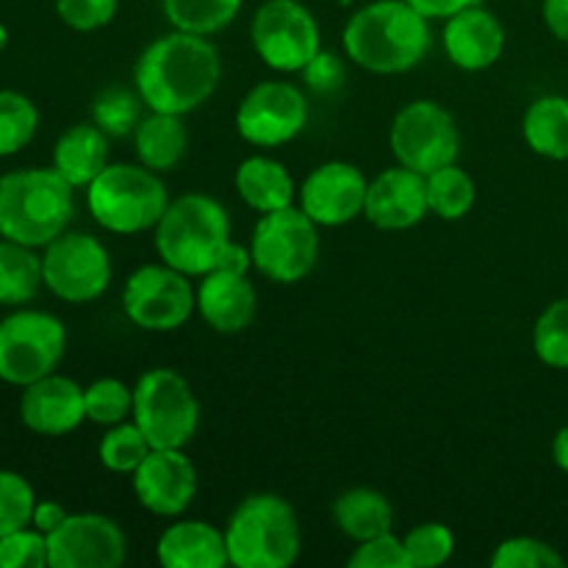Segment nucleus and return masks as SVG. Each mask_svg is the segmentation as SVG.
<instances>
[{"instance_id": "nucleus-47", "label": "nucleus", "mask_w": 568, "mask_h": 568, "mask_svg": "<svg viewBox=\"0 0 568 568\" xmlns=\"http://www.w3.org/2000/svg\"><path fill=\"white\" fill-rule=\"evenodd\" d=\"M6 44H9V31H6V26L0 22V53L6 50Z\"/></svg>"}, {"instance_id": "nucleus-41", "label": "nucleus", "mask_w": 568, "mask_h": 568, "mask_svg": "<svg viewBox=\"0 0 568 568\" xmlns=\"http://www.w3.org/2000/svg\"><path fill=\"white\" fill-rule=\"evenodd\" d=\"M347 564L349 568H410V558L403 538L386 532V536L361 541Z\"/></svg>"}, {"instance_id": "nucleus-24", "label": "nucleus", "mask_w": 568, "mask_h": 568, "mask_svg": "<svg viewBox=\"0 0 568 568\" xmlns=\"http://www.w3.org/2000/svg\"><path fill=\"white\" fill-rule=\"evenodd\" d=\"M236 192L258 214L286 209L297 200V186L281 161L270 155H250L236 166Z\"/></svg>"}, {"instance_id": "nucleus-3", "label": "nucleus", "mask_w": 568, "mask_h": 568, "mask_svg": "<svg viewBox=\"0 0 568 568\" xmlns=\"http://www.w3.org/2000/svg\"><path fill=\"white\" fill-rule=\"evenodd\" d=\"M75 189L53 166H26L0 175V239L48 247L70 227Z\"/></svg>"}, {"instance_id": "nucleus-15", "label": "nucleus", "mask_w": 568, "mask_h": 568, "mask_svg": "<svg viewBox=\"0 0 568 568\" xmlns=\"http://www.w3.org/2000/svg\"><path fill=\"white\" fill-rule=\"evenodd\" d=\"M125 558V532L103 514H70L48 536L50 568H120Z\"/></svg>"}, {"instance_id": "nucleus-8", "label": "nucleus", "mask_w": 568, "mask_h": 568, "mask_svg": "<svg viewBox=\"0 0 568 568\" xmlns=\"http://www.w3.org/2000/svg\"><path fill=\"white\" fill-rule=\"evenodd\" d=\"M300 205L261 214L250 239L253 266L272 283H300L320 258V231Z\"/></svg>"}, {"instance_id": "nucleus-16", "label": "nucleus", "mask_w": 568, "mask_h": 568, "mask_svg": "<svg viewBox=\"0 0 568 568\" xmlns=\"http://www.w3.org/2000/svg\"><path fill=\"white\" fill-rule=\"evenodd\" d=\"M369 181L349 161H325L300 186V209L322 227H342L364 216Z\"/></svg>"}, {"instance_id": "nucleus-38", "label": "nucleus", "mask_w": 568, "mask_h": 568, "mask_svg": "<svg viewBox=\"0 0 568 568\" xmlns=\"http://www.w3.org/2000/svg\"><path fill=\"white\" fill-rule=\"evenodd\" d=\"M410 568L444 566L455 552V532L442 521H425L403 538Z\"/></svg>"}, {"instance_id": "nucleus-23", "label": "nucleus", "mask_w": 568, "mask_h": 568, "mask_svg": "<svg viewBox=\"0 0 568 568\" xmlns=\"http://www.w3.org/2000/svg\"><path fill=\"white\" fill-rule=\"evenodd\" d=\"M109 139L94 122L67 128L53 148V170L72 189H87L109 166Z\"/></svg>"}, {"instance_id": "nucleus-39", "label": "nucleus", "mask_w": 568, "mask_h": 568, "mask_svg": "<svg viewBox=\"0 0 568 568\" xmlns=\"http://www.w3.org/2000/svg\"><path fill=\"white\" fill-rule=\"evenodd\" d=\"M48 560V536L37 527H22L0 538V568H44Z\"/></svg>"}, {"instance_id": "nucleus-36", "label": "nucleus", "mask_w": 568, "mask_h": 568, "mask_svg": "<svg viewBox=\"0 0 568 568\" xmlns=\"http://www.w3.org/2000/svg\"><path fill=\"white\" fill-rule=\"evenodd\" d=\"M33 508H37V494L31 483L17 471L0 469V538L31 527Z\"/></svg>"}, {"instance_id": "nucleus-5", "label": "nucleus", "mask_w": 568, "mask_h": 568, "mask_svg": "<svg viewBox=\"0 0 568 568\" xmlns=\"http://www.w3.org/2000/svg\"><path fill=\"white\" fill-rule=\"evenodd\" d=\"M225 541L231 566L288 568L303 547L297 510L281 494H250L227 519Z\"/></svg>"}, {"instance_id": "nucleus-35", "label": "nucleus", "mask_w": 568, "mask_h": 568, "mask_svg": "<svg viewBox=\"0 0 568 568\" xmlns=\"http://www.w3.org/2000/svg\"><path fill=\"white\" fill-rule=\"evenodd\" d=\"M133 414V388L116 377H100L87 386V419L94 425L114 427Z\"/></svg>"}, {"instance_id": "nucleus-40", "label": "nucleus", "mask_w": 568, "mask_h": 568, "mask_svg": "<svg viewBox=\"0 0 568 568\" xmlns=\"http://www.w3.org/2000/svg\"><path fill=\"white\" fill-rule=\"evenodd\" d=\"M120 0H55V14L72 31H98L114 20Z\"/></svg>"}, {"instance_id": "nucleus-37", "label": "nucleus", "mask_w": 568, "mask_h": 568, "mask_svg": "<svg viewBox=\"0 0 568 568\" xmlns=\"http://www.w3.org/2000/svg\"><path fill=\"white\" fill-rule=\"evenodd\" d=\"M494 568H564L566 560L552 544L532 536L505 538L491 555Z\"/></svg>"}, {"instance_id": "nucleus-18", "label": "nucleus", "mask_w": 568, "mask_h": 568, "mask_svg": "<svg viewBox=\"0 0 568 568\" xmlns=\"http://www.w3.org/2000/svg\"><path fill=\"white\" fill-rule=\"evenodd\" d=\"M20 419L37 436H67L87 422V388L53 372L22 388Z\"/></svg>"}, {"instance_id": "nucleus-25", "label": "nucleus", "mask_w": 568, "mask_h": 568, "mask_svg": "<svg viewBox=\"0 0 568 568\" xmlns=\"http://www.w3.org/2000/svg\"><path fill=\"white\" fill-rule=\"evenodd\" d=\"M333 521L349 541H369L394 530V505L375 488H349L333 503Z\"/></svg>"}, {"instance_id": "nucleus-2", "label": "nucleus", "mask_w": 568, "mask_h": 568, "mask_svg": "<svg viewBox=\"0 0 568 568\" xmlns=\"http://www.w3.org/2000/svg\"><path fill=\"white\" fill-rule=\"evenodd\" d=\"M430 20L408 0H372L347 20L344 53L377 75L414 70L430 50Z\"/></svg>"}, {"instance_id": "nucleus-31", "label": "nucleus", "mask_w": 568, "mask_h": 568, "mask_svg": "<svg viewBox=\"0 0 568 568\" xmlns=\"http://www.w3.org/2000/svg\"><path fill=\"white\" fill-rule=\"evenodd\" d=\"M39 128V109L14 89H0V159L31 144Z\"/></svg>"}, {"instance_id": "nucleus-14", "label": "nucleus", "mask_w": 568, "mask_h": 568, "mask_svg": "<svg viewBox=\"0 0 568 568\" xmlns=\"http://www.w3.org/2000/svg\"><path fill=\"white\" fill-rule=\"evenodd\" d=\"M308 98L288 81H261L236 109V131L255 148H281L308 125Z\"/></svg>"}, {"instance_id": "nucleus-9", "label": "nucleus", "mask_w": 568, "mask_h": 568, "mask_svg": "<svg viewBox=\"0 0 568 568\" xmlns=\"http://www.w3.org/2000/svg\"><path fill=\"white\" fill-rule=\"evenodd\" d=\"M67 353V331L48 311L20 308L0 320V381L31 386L59 369Z\"/></svg>"}, {"instance_id": "nucleus-20", "label": "nucleus", "mask_w": 568, "mask_h": 568, "mask_svg": "<svg viewBox=\"0 0 568 568\" xmlns=\"http://www.w3.org/2000/svg\"><path fill=\"white\" fill-rule=\"evenodd\" d=\"M444 50L458 70L480 72L497 64L505 53V28L494 11L480 3L466 6L444 20Z\"/></svg>"}, {"instance_id": "nucleus-10", "label": "nucleus", "mask_w": 568, "mask_h": 568, "mask_svg": "<svg viewBox=\"0 0 568 568\" xmlns=\"http://www.w3.org/2000/svg\"><path fill=\"white\" fill-rule=\"evenodd\" d=\"M122 311L142 331L172 333L197 311V288L192 277L164 261L144 264L122 286Z\"/></svg>"}, {"instance_id": "nucleus-32", "label": "nucleus", "mask_w": 568, "mask_h": 568, "mask_svg": "<svg viewBox=\"0 0 568 568\" xmlns=\"http://www.w3.org/2000/svg\"><path fill=\"white\" fill-rule=\"evenodd\" d=\"M150 449L153 447H150L148 436L131 419L105 430V436L98 444V458L103 469L114 471V475H133L150 455Z\"/></svg>"}, {"instance_id": "nucleus-12", "label": "nucleus", "mask_w": 568, "mask_h": 568, "mask_svg": "<svg viewBox=\"0 0 568 568\" xmlns=\"http://www.w3.org/2000/svg\"><path fill=\"white\" fill-rule=\"evenodd\" d=\"M250 39L270 70L303 72L322 50L320 22L300 0H266L250 22Z\"/></svg>"}, {"instance_id": "nucleus-13", "label": "nucleus", "mask_w": 568, "mask_h": 568, "mask_svg": "<svg viewBox=\"0 0 568 568\" xmlns=\"http://www.w3.org/2000/svg\"><path fill=\"white\" fill-rule=\"evenodd\" d=\"M111 255L100 239L83 231H64L44 247L42 277L44 286L64 303H92L109 288Z\"/></svg>"}, {"instance_id": "nucleus-19", "label": "nucleus", "mask_w": 568, "mask_h": 568, "mask_svg": "<svg viewBox=\"0 0 568 568\" xmlns=\"http://www.w3.org/2000/svg\"><path fill=\"white\" fill-rule=\"evenodd\" d=\"M427 214V181L422 172L399 164L369 181L364 216L381 231H408Z\"/></svg>"}, {"instance_id": "nucleus-7", "label": "nucleus", "mask_w": 568, "mask_h": 568, "mask_svg": "<svg viewBox=\"0 0 568 568\" xmlns=\"http://www.w3.org/2000/svg\"><path fill=\"white\" fill-rule=\"evenodd\" d=\"M153 449H183L200 427V403L181 372L148 369L133 386V414Z\"/></svg>"}, {"instance_id": "nucleus-27", "label": "nucleus", "mask_w": 568, "mask_h": 568, "mask_svg": "<svg viewBox=\"0 0 568 568\" xmlns=\"http://www.w3.org/2000/svg\"><path fill=\"white\" fill-rule=\"evenodd\" d=\"M521 133L532 153L552 161H568V98L544 94L532 100L521 120Z\"/></svg>"}, {"instance_id": "nucleus-28", "label": "nucleus", "mask_w": 568, "mask_h": 568, "mask_svg": "<svg viewBox=\"0 0 568 568\" xmlns=\"http://www.w3.org/2000/svg\"><path fill=\"white\" fill-rule=\"evenodd\" d=\"M42 286V255H37V247L0 239V305L22 308Z\"/></svg>"}, {"instance_id": "nucleus-21", "label": "nucleus", "mask_w": 568, "mask_h": 568, "mask_svg": "<svg viewBox=\"0 0 568 568\" xmlns=\"http://www.w3.org/2000/svg\"><path fill=\"white\" fill-rule=\"evenodd\" d=\"M255 286L247 272L214 270L200 277L197 314L216 333H242L255 320Z\"/></svg>"}, {"instance_id": "nucleus-34", "label": "nucleus", "mask_w": 568, "mask_h": 568, "mask_svg": "<svg viewBox=\"0 0 568 568\" xmlns=\"http://www.w3.org/2000/svg\"><path fill=\"white\" fill-rule=\"evenodd\" d=\"M142 109V98L139 92H128V89H105L94 98L92 105V122L103 133H109L111 139L128 136V133L136 131V125L142 122L139 116Z\"/></svg>"}, {"instance_id": "nucleus-29", "label": "nucleus", "mask_w": 568, "mask_h": 568, "mask_svg": "<svg viewBox=\"0 0 568 568\" xmlns=\"http://www.w3.org/2000/svg\"><path fill=\"white\" fill-rule=\"evenodd\" d=\"M244 0H161L166 22L175 31L211 37L231 26L242 11Z\"/></svg>"}, {"instance_id": "nucleus-46", "label": "nucleus", "mask_w": 568, "mask_h": 568, "mask_svg": "<svg viewBox=\"0 0 568 568\" xmlns=\"http://www.w3.org/2000/svg\"><path fill=\"white\" fill-rule=\"evenodd\" d=\"M552 460H555V466H558L560 471H566V475H568V425L560 427L558 436H555Z\"/></svg>"}, {"instance_id": "nucleus-11", "label": "nucleus", "mask_w": 568, "mask_h": 568, "mask_svg": "<svg viewBox=\"0 0 568 568\" xmlns=\"http://www.w3.org/2000/svg\"><path fill=\"white\" fill-rule=\"evenodd\" d=\"M397 164L430 175L455 164L460 153V131L455 116L436 100H414L397 111L388 131Z\"/></svg>"}, {"instance_id": "nucleus-43", "label": "nucleus", "mask_w": 568, "mask_h": 568, "mask_svg": "<svg viewBox=\"0 0 568 568\" xmlns=\"http://www.w3.org/2000/svg\"><path fill=\"white\" fill-rule=\"evenodd\" d=\"M67 510L61 503H53V499H44V503H39L37 499V508H33V519H31V527H37L39 532H44V536H50L53 530H59L61 525H64L67 519Z\"/></svg>"}, {"instance_id": "nucleus-6", "label": "nucleus", "mask_w": 568, "mask_h": 568, "mask_svg": "<svg viewBox=\"0 0 568 568\" xmlns=\"http://www.w3.org/2000/svg\"><path fill=\"white\" fill-rule=\"evenodd\" d=\"M170 205L164 181L144 164H109L87 186V209L103 231L133 236L155 231Z\"/></svg>"}, {"instance_id": "nucleus-26", "label": "nucleus", "mask_w": 568, "mask_h": 568, "mask_svg": "<svg viewBox=\"0 0 568 568\" xmlns=\"http://www.w3.org/2000/svg\"><path fill=\"white\" fill-rule=\"evenodd\" d=\"M133 148H136L139 164L153 172H172L181 164L183 153L189 148L183 116L153 111L133 131Z\"/></svg>"}, {"instance_id": "nucleus-17", "label": "nucleus", "mask_w": 568, "mask_h": 568, "mask_svg": "<svg viewBox=\"0 0 568 568\" xmlns=\"http://www.w3.org/2000/svg\"><path fill=\"white\" fill-rule=\"evenodd\" d=\"M131 477L139 505L161 519L181 516L197 497V469L183 449H150Z\"/></svg>"}, {"instance_id": "nucleus-22", "label": "nucleus", "mask_w": 568, "mask_h": 568, "mask_svg": "<svg viewBox=\"0 0 568 568\" xmlns=\"http://www.w3.org/2000/svg\"><path fill=\"white\" fill-rule=\"evenodd\" d=\"M155 558L164 568H225V530L203 519H183L166 527L155 544Z\"/></svg>"}, {"instance_id": "nucleus-44", "label": "nucleus", "mask_w": 568, "mask_h": 568, "mask_svg": "<svg viewBox=\"0 0 568 568\" xmlns=\"http://www.w3.org/2000/svg\"><path fill=\"white\" fill-rule=\"evenodd\" d=\"M419 14H425L427 20H447V17L458 14L466 6H475L477 0H408Z\"/></svg>"}, {"instance_id": "nucleus-33", "label": "nucleus", "mask_w": 568, "mask_h": 568, "mask_svg": "<svg viewBox=\"0 0 568 568\" xmlns=\"http://www.w3.org/2000/svg\"><path fill=\"white\" fill-rule=\"evenodd\" d=\"M532 349L552 369H568V297L555 300L532 327Z\"/></svg>"}, {"instance_id": "nucleus-45", "label": "nucleus", "mask_w": 568, "mask_h": 568, "mask_svg": "<svg viewBox=\"0 0 568 568\" xmlns=\"http://www.w3.org/2000/svg\"><path fill=\"white\" fill-rule=\"evenodd\" d=\"M544 22L555 39L568 44V0H544Z\"/></svg>"}, {"instance_id": "nucleus-42", "label": "nucleus", "mask_w": 568, "mask_h": 568, "mask_svg": "<svg viewBox=\"0 0 568 568\" xmlns=\"http://www.w3.org/2000/svg\"><path fill=\"white\" fill-rule=\"evenodd\" d=\"M303 81L311 92L316 94H331L338 92L344 87V78H347V67L338 59L336 53H327V50H320L308 64L303 67Z\"/></svg>"}, {"instance_id": "nucleus-30", "label": "nucleus", "mask_w": 568, "mask_h": 568, "mask_svg": "<svg viewBox=\"0 0 568 568\" xmlns=\"http://www.w3.org/2000/svg\"><path fill=\"white\" fill-rule=\"evenodd\" d=\"M427 181V209L438 220H464L477 200L475 181L469 172L458 164H447L442 170L425 175Z\"/></svg>"}, {"instance_id": "nucleus-4", "label": "nucleus", "mask_w": 568, "mask_h": 568, "mask_svg": "<svg viewBox=\"0 0 568 568\" xmlns=\"http://www.w3.org/2000/svg\"><path fill=\"white\" fill-rule=\"evenodd\" d=\"M231 242V216L225 205L203 192H186L170 200L155 225L159 258L189 277L220 270Z\"/></svg>"}, {"instance_id": "nucleus-1", "label": "nucleus", "mask_w": 568, "mask_h": 568, "mask_svg": "<svg viewBox=\"0 0 568 568\" xmlns=\"http://www.w3.org/2000/svg\"><path fill=\"white\" fill-rule=\"evenodd\" d=\"M222 81L220 50L209 37L175 31L153 39L133 67V89L150 111L189 114L200 109Z\"/></svg>"}]
</instances>
